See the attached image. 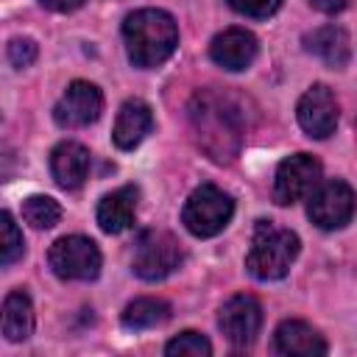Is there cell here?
<instances>
[{
  "label": "cell",
  "instance_id": "6da1fadb",
  "mask_svg": "<svg viewBox=\"0 0 357 357\" xmlns=\"http://www.w3.org/2000/svg\"><path fill=\"white\" fill-rule=\"evenodd\" d=\"M190 126L201 151L215 162H229L237 156L243 137H245V117L243 106L220 92V89H201L190 100Z\"/></svg>",
  "mask_w": 357,
  "mask_h": 357
},
{
  "label": "cell",
  "instance_id": "7a4b0ae2",
  "mask_svg": "<svg viewBox=\"0 0 357 357\" xmlns=\"http://www.w3.org/2000/svg\"><path fill=\"white\" fill-rule=\"evenodd\" d=\"M123 39L131 64L151 70L173 56L178 45V25L162 8H137L123 22Z\"/></svg>",
  "mask_w": 357,
  "mask_h": 357
},
{
  "label": "cell",
  "instance_id": "3957f363",
  "mask_svg": "<svg viewBox=\"0 0 357 357\" xmlns=\"http://www.w3.org/2000/svg\"><path fill=\"white\" fill-rule=\"evenodd\" d=\"M298 234L273 223V220H257L251 234V248L245 254V268L259 282H273L287 276L293 259L298 257Z\"/></svg>",
  "mask_w": 357,
  "mask_h": 357
},
{
  "label": "cell",
  "instance_id": "277c9868",
  "mask_svg": "<svg viewBox=\"0 0 357 357\" xmlns=\"http://www.w3.org/2000/svg\"><path fill=\"white\" fill-rule=\"evenodd\" d=\"M231 215H234L231 195L215 184H201L198 190L190 192V198L181 209V223L195 237H215L218 231L226 229Z\"/></svg>",
  "mask_w": 357,
  "mask_h": 357
},
{
  "label": "cell",
  "instance_id": "5b68a950",
  "mask_svg": "<svg viewBox=\"0 0 357 357\" xmlns=\"http://www.w3.org/2000/svg\"><path fill=\"white\" fill-rule=\"evenodd\" d=\"M184 259L181 243L162 229H145L137 243H134V257H131V268L139 279L145 282H159L165 276H170Z\"/></svg>",
  "mask_w": 357,
  "mask_h": 357
},
{
  "label": "cell",
  "instance_id": "8992f818",
  "mask_svg": "<svg viewBox=\"0 0 357 357\" xmlns=\"http://www.w3.org/2000/svg\"><path fill=\"white\" fill-rule=\"evenodd\" d=\"M47 262L53 268V273L59 279H67V282H89L100 273V248L84 237V234H67V237H59L53 245H50V254H47Z\"/></svg>",
  "mask_w": 357,
  "mask_h": 357
},
{
  "label": "cell",
  "instance_id": "52a82bcc",
  "mask_svg": "<svg viewBox=\"0 0 357 357\" xmlns=\"http://www.w3.org/2000/svg\"><path fill=\"white\" fill-rule=\"evenodd\" d=\"M321 162L312 153H293L279 162L273 176V201L282 206H293L296 201H304L315 192L321 184Z\"/></svg>",
  "mask_w": 357,
  "mask_h": 357
},
{
  "label": "cell",
  "instance_id": "ba28073f",
  "mask_svg": "<svg viewBox=\"0 0 357 357\" xmlns=\"http://www.w3.org/2000/svg\"><path fill=\"white\" fill-rule=\"evenodd\" d=\"M354 209H357L354 190L346 181L332 178L315 187V192L310 195L307 215L318 229L335 231V229H343L354 218Z\"/></svg>",
  "mask_w": 357,
  "mask_h": 357
},
{
  "label": "cell",
  "instance_id": "9c48e42d",
  "mask_svg": "<svg viewBox=\"0 0 357 357\" xmlns=\"http://www.w3.org/2000/svg\"><path fill=\"white\" fill-rule=\"evenodd\" d=\"M103 112V95L95 84L89 81H73L59 103L53 106V120L61 128H84L95 123Z\"/></svg>",
  "mask_w": 357,
  "mask_h": 357
},
{
  "label": "cell",
  "instance_id": "30bf717a",
  "mask_svg": "<svg viewBox=\"0 0 357 357\" xmlns=\"http://www.w3.org/2000/svg\"><path fill=\"white\" fill-rule=\"evenodd\" d=\"M296 117H298V126L304 128L307 137L326 139L337 128V100H335V92L329 86H324V84H312L298 98Z\"/></svg>",
  "mask_w": 357,
  "mask_h": 357
},
{
  "label": "cell",
  "instance_id": "8fae6325",
  "mask_svg": "<svg viewBox=\"0 0 357 357\" xmlns=\"http://www.w3.org/2000/svg\"><path fill=\"white\" fill-rule=\"evenodd\" d=\"M218 326L226 335V340L234 343V346L254 343V337L259 335V326H262V307H259V301L254 296H245V293L231 296L220 307Z\"/></svg>",
  "mask_w": 357,
  "mask_h": 357
},
{
  "label": "cell",
  "instance_id": "7c38bea8",
  "mask_svg": "<svg viewBox=\"0 0 357 357\" xmlns=\"http://www.w3.org/2000/svg\"><path fill=\"white\" fill-rule=\"evenodd\" d=\"M209 59L229 73H240L257 59V36L245 28H226L212 39Z\"/></svg>",
  "mask_w": 357,
  "mask_h": 357
},
{
  "label": "cell",
  "instance_id": "4fadbf2b",
  "mask_svg": "<svg viewBox=\"0 0 357 357\" xmlns=\"http://www.w3.org/2000/svg\"><path fill=\"white\" fill-rule=\"evenodd\" d=\"M89 151L81 142H59L50 153V173L61 190H78L89 176Z\"/></svg>",
  "mask_w": 357,
  "mask_h": 357
},
{
  "label": "cell",
  "instance_id": "5bb4252c",
  "mask_svg": "<svg viewBox=\"0 0 357 357\" xmlns=\"http://www.w3.org/2000/svg\"><path fill=\"white\" fill-rule=\"evenodd\" d=\"M153 126V114H151V106L139 98H131L120 106L117 112V120H114V128H112V139L120 151H134L151 131Z\"/></svg>",
  "mask_w": 357,
  "mask_h": 357
},
{
  "label": "cell",
  "instance_id": "9a60e30c",
  "mask_svg": "<svg viewBox=\"0 0 357 357\" xmlns=\"http://www.w3.org/2000/svg\"><path fill=\"white\" fill-rule=\"evenodd\" d=\"M273 346L279 354H290V357H315V354H326L329 346L324 340V335L304 324V321H282L276 326L273 335Z\"/></svg>",
  "mask_w": 357,
  "mask_h": 357
},
{
  "label": "cell",
  "instance_id": "2e32d148",
  "mask_svg": "<svg viewBox=\"0 0 357 357\" xmlns=\"http://www.w3.org/2000/svg\"><path fill=\"white\" fill-rule=\"evenodd\" d=\"M137 201H139V190L134 184L117 187L114 192L103 195L98 204V226L106 234L126 231L137 218Z\"/></svg>",
  "mask_w": 357,
  "mask_h": 357
},
{
  "label": "cell",
  "instance_id": "e0dca14e",
  "mask_svg": "<svg viewBox=\"0 0 357 357\" xmlns=\"http://www.w3.org/2000/svg\"><path fill=\"white\" fill-rule=\"evenodd\" d=\"M304 47L318 56L324 64L329 67H346L349 64V56H351V42H349V33L337 25H324V28H315L312 33L304 36Z\"/></svg>",
  "mask_w": 357,
  "mask_h": 357
},
{
  "label": "cell",
  "instance_id": "ac0fdd59",
  "mask_svg": "<svg viewBox=\"0 0 357 357\" xmlns=\"http://www.w3.org/2000/svg\"><path fill=\"white\" fill-rule=\"evenodd\" d=\"M3 335L11 343H22L33 335V304L25 290H11L3 298Z\"/></svg>",
  "mask_w": 357,
  "mask_h": 357
},
{
  "label": "cell",
  "instance_id": "d6986e66",
  "mask_svg": "<svg viewBox=\"0 0 357 357\" xmlns=\"http://www.w3.org/2000/svg\"><path fill=\"white\" fill-rule=\"evenodd\" d=\"M167 318H170V304L162 301V298H151V296L134 298V301L123 310V315H120L123 326H126V329H134V332L159 326V324H165Z\"/></svg>",
  "mask_w": 357,
  "mask_h": 357
},
{
  "label": "cell",
  "instance_id": "ffe728a7",
  "mask_svg": "<svg viewBox=\"0 0 357 357\" xmlns=\"http://www.w3.org/2000/svg\"><path fill=\"white\" fill-rule=\"evenodd\" d=\"M22 218L33 229H53L61 220V206L50 195H31L22 201Z\"/></svg>",
  "mask_w": 357,
  "mask_h": 357
},
{
  "label": "cell",
  "instance_id": "44dd1931",
  "mask_svg": "<svg viewBox=\"0 0 357 357\" xmlns=\"http://www.w3.org/2000/svg\"><path fill=\"white\" fill-rule=\"evenodd\" d=\"M25 251L22 243V231L14 223L11 212H0V262L3 265H14Z\"/></svg>",
  "mask_w": 357,
  "mask_h": 357
},
{
  "label": "cell",
  "instance_id": "7402d4cb",
  "mask_svg": "<svg viewBox=\"0 0 357 357\" xmlns=\"http://www.w3.org/2000/svg\"><path fill=\"white\" fill-rule=\"evenodd\" d=\"M165 354H170V357H209L212 354V343L201 332L187 329V332H178L176 337L167 340Z\"/></svg>",
  "mask_w": 357,
  "mask_h": 357
},
{
  "label": "cell",
  "instance_id": "603a6c76",
  "mask_svg": "<svg viewBox=\"0 0 357 357\" xmlns=\"http://www.w3.org/2000/svg\"><path fill=\"white\" fill-rule=\"evenodd\" d=\"M229 6L243 14V17H254V20H265L271 14L279 11L282 0H229Z\"/></svg>",
  "mask_w": 357,
  "mask_h": 357
},
{
  "label": "cell",
  "instance_id": "cb8c5ba5",
  "mask_svg": "<svg viewBox=\"0 0 357 357\" xmlns=\"http://www.w3.org/2000/svg\"><path fill=\"white\" fill-rule=\"evenodd\" d=\"M36 42L33 39H28V36H17V39H11L8 42V61L14 64V67H31L33 61H36Z\"/></svg>",
  "mask_w": 357,
  "mask_h": 357
},
{
  "label": "cell",
  "instance_id": "d4e9b609",
  "mask_svg": "<svg viewBox=\"0 0 357 357\" xmlns=\"http://www.w3.org/2000/svg\"><path fill=\"white\" fill-rule=\"evenodd\" d=\"M47 11H56V14H70V11H75V8H81L84 6V0H39Z\"/></svg>",
  "mask_w": 357,
  "mask_h": 357
},
{
  "label": "cell",
  "instance_id": "484cf974",
  "mask_svg": "<svg viewBox=\"0 0 357 357\" xmlns=\"http://www.w3.org/2000/svg\"><path fill=\"white\" fill-rule=\"evenodd\" d=\"M346 3H349V0H310V6L318 8L321 14H337V11L346 8Z\"/></svg>",
  "mask_w": 357,
  "mask_h": 357
}]
</instances>
